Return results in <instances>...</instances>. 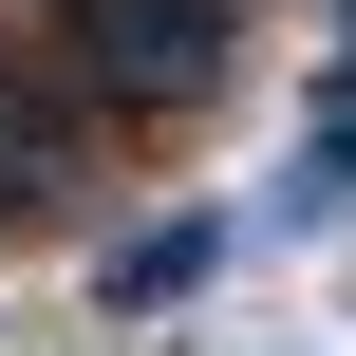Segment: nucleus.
Returning <instances> with one entry per match:
<instances>
[{"mask_svg": "<svg viewBox=\"0 0 356 356\" xmlns=\"http://www.w3.org/2000/svg\"><path fill=\"white\" fill-rule=\"evenodd\" d=\"M56 56L94 94H207L225 75V0H56Z\"/></svg>", "mask_w": 356, "mask_h": 356, "instance_id": "nucleus-1", "label": "nucleus"}, {"mask_svg": "<svg viewBox=\"0 0 356 356\" xmlns=\"http://www.w3.org/2000/svg\"><path fill=\"white\" fill-rule=\"evenodd\" d=\"M56 169H75V113H56V94H38V75L0 56V207H38Z\"/></svg>", "mask_w": 356, "mask_h": 356, "instance_id": "nucleus-2", "label": "nucleus"}, {"mask_svg": "<svg viewBox=\"0 0 356 356\" xmlns=\"http://www.w3.org/2000/svg\"><path fill=\"white\" fill-rule=\"evenodd\" d=\"M207 263H225V225H150V244H113L94 282H113V319H150V300H188Z\"/></svg>", "mask_w": 356, "mask_h": 356, "instance_id": "nucleus-3", "label": "nucleus"}]
</instances>
